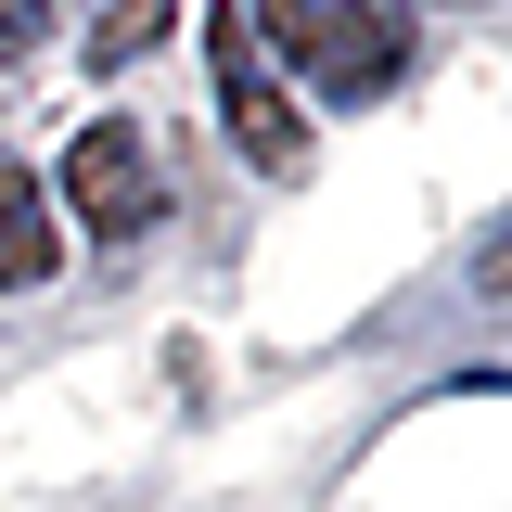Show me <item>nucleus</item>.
Segmentation results:
<instances>
[{
  "mask_svg": "<svg viewBox=\"0 0 512 512\" xmlns=\"http://www.w3.org/2000/svg\"><path fill=\"white\" fill-rule=\"evenodd\" d=\"M244 39H282L295 77H320L333 103H372L410 77V13L397 0H244Z\"/></svg>",
  "mask_w": 512,
  "mask_h": 512,
  "instance_id": "obj_1",
  "label": "nucleus"
},
{
  "mask_svg": "<svg viewBox=\"0 0 512 512\" xmlns=\"http://www.w3.org/2000/svg\"><path fill=\"white\" fill-rule=\"evenodd\" d=\"M64 205H77V231L103 256H128L154 218H167V180H154V141L128 116H90L77 141H64Z\"/></svg>",
  "mask_w": 512,
  "mask_h": 512,
  "instance_id": "obj_2",
  "label": "nucleus"
},
{
  "mask_svg": "<svg viewBox=\"0 0 512 512\" xmlns=\"http://www.w3.org/2000/svg\"><path fill=\"white\" fill-rule=\"evenodd\" d=\"M205 64H218V128L244 141V167L256 180H308V116L269 77V52L244 39V13H205Z\"/></svg>",
  "mask_w": 512,
  "mask_h": 512,
  "instance_id": "obj_3",
  "label": "nucleus"
},
{
  "mask_svg": "<svg viewBox=\"0 0 512 512\" xmlns=\"http://www.w3.org/2000/svg\"><path fill=\"white\" fill-rule=\"evenodd\" d=\"M180 0H90V77H128L141 52H167Z\"/></svg>",
  "mask_w": 512,
  "mask_h": 512,
  "instance_id": "obj_4",
  "label": "nucleus"
},
{
  "mask_svg": "<svg viewBox=\"0 0 512 512\" xmlns=\"http://www.w3.org/2000/svg\"><path fill=\"white\" fill-rule=\"evenodd\" d=\"M0 282H13V295L52 282V218H39V180H26V167H0Z\"/></svg>",
  "mask_w": 512,
  "mask_h": 512,
  "instance_id": "obj_5",
  "label": "nucleus"
},
{
  "mask_svg": "<svg viewBox=\"0 0 512 512\" xmlns=\"http://www.w3.org/2000/svg\"><path fill=\"white\" fill-rule=\"evenodd\" d=\"M39 26H52V0H0V77L39 52Z\"/></svg>",
  "mask_w": 512,
  "mask_h": 512,
  "instance_id": "obj_6",
  "label": "nucleus"
}]
</instances>
